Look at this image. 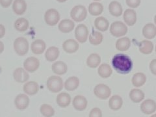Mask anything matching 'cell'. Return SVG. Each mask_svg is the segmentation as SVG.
Segmentation results:
<instances>
[{
  "label": "cell",
  "instance_id": "obj_19",
  "mask_svg": "<svg viewBox=\"0 0 156 117\" xmlns=\"http://www.w3.org/2000/svg\"><path fill=\"white\" fill-rule=\"evenodd\" d=\"M56 103L62 108H65L71 103V96L66 92H61L56 97Z\"/></svg>",
  "mask_w": 156,
  "mask_h": 117
},
{
  "label": "cell",
  "instance_id": "obj_20",
  "mask_svg": "<svg viewBox=\"0 0 156 117\" xmlns=\"http://www.w3.org/2000/svg\"><path fill=\"white\" fill-rule=\"evenodd\" d=\"M23 90L27 95L34 96L38 93L39 85L36 81H29L23 85Z\"/></svg>",
  "mask_w": 156,
  "mask_h": 117
},
{
  "label": "cell",
  "instance_id": "obj_33",
  "mask_svg": "<svg viewBox=\"0 0 156 117\" xmlns=\"http://www.w3.org/2000/svg\"><path fill=\"white\" fill-rule=\"evenodd\" d=\"M154 50V44L153 43L144 40L141 41L139 44V51L140 53L144 55H148L150 54Z\"/></svg>",
  "mask_w": 156,
  "mask_h": 117
},
{
  "label": "cell",
  "instance_id": "obj_35",
  "mask_svg": "<svg viewBox=\"0 0 156 117\" xmlns=\"http://www.w3.org/2000/svg\"><path fill=\"white\" fill-rule=\"evenodd\" d=\"M98 73L102 78H108L113 74V70L109 65L104 63L99 66Z\"/></svg>",
  "mask_w": 156,
  "mask_h": 117
},
{
  "label": "cell",
  "instance_id": "obj_39",
  "mask_svg": "<svg viewBox=\"0 0 156 117\" xmlns=\"http://www.w3.org/2000/svg\"><path fill=\"white\" fill-rule=\"evenodd\" d=\"M89 117H102V112L100 109L94 107L90 111Z\"/></svg>",
  "mask_w": 156,
  "mask_h": 117
},
{
  "label": "cell",
  "instance_id": "obj_22",
  "mask_svg": "<svg viewBox=\"0 0 156 117\" xmlns=\"http://www.w3.org/2000/svg\"><path fill=\"white\" fill-rule=\"evenodd\" d=\"M51 70L54 74L58 76H61L65 74L67 72L68 66L65 62L62 61H57L52 65Z\"/></svg>",
  "mask_w": 156,
  "mask_h": 117
},
{
  "label": "cell",
  "instance_id": "obj_34",
  "mask_svg": "<svg viewBox=\"0 0 156 117\" xmlns=\"http://www.w3.org/2000/svg\"><path fill=\"white\" fill-rule=\"evenodd\" d=\"M101 62V57L97 53H91L87 57V65L89 68H96L99 66Z\"/></svg>",
  "mask_w": 156,
  "mask_h": 117
},
{
  "label": "cell",
  "instance_id": "obj_28",
  "mask_svg": "<svg viewBox=\"0 0 156 117\" xmlns=\"http://www.w3.org/2000/svg\"><path fill=\"white\" fill-rule=\"evenodd\" d=\"M59 50L55 46H51L47 49L45 53L46 59L49 62L55 61L59 56Z\"/></svg>",
  "mask_w": 156,
  "mask_h": 117
},
{
  "label": "cell",
  "instance_id": "obj_26",
  "mask_svg": "<svg viewBox=\"0 0 156 117\" xmlns=\"http://www.w3.org/2000/svg\"><path fill=\"white\" fill-rule=\"evenodd\" d=\"M80 85L79 78L76 76H72L66 80L64 86L68 91H74L76 90Z\"/></svg>",
  "mask_w": 156,
  "mask_h": 117
},
{
  "label": "cell",
  "instance_id": "obj_11",
  "mask_svg": "<svg viewBox=\"0 0 156 117\" xmlns=\"http://www.w3.org/2000/svg\"><path fill=\"white\" fill-rule=\"evenodd\" d=\"M88 101L86 98L81 95H77L74 97L72 101V105L74 108L78 111H84L87 107Z\"/></svg>",
  "mask_w": 156,
  "mask_h": 117
},
{
  "label": "cell",
  "instance_id": "obj_36",
  "mask_svg": "<svg viewBox=\"0 0 156 117\" xmlns=\"http://www.w3.org/2000/svg\"><path fill=\"white\" fill-rule=\"evenodd\" d=\"M89 42L92 45L97 46L99 45L103 41L104 36L102 35L101 33L99 31H93L92 33H91L89 37Z\"/></svg>",
  "mask_w": 156,
  "mask_h": 117
},
{
  "label": "cell",
  "instance_id": "obj_18",
  "mask_svg": "<svg viewBox=\"0 0 156 117\" xmlns=\"http://www.w3.org/2000/svg\"><path fill=\"white\" fill-rule=\"evenodd\" d=\"M46 47V45L44 41L41 39H37L31 44V51L35 55H40L45 51Z\"/></svg>",
  "mask_w": 156,
  "mask_h": 117
},
{
  "label": "cell",
  "instance_id": "obj_21",
  "mask_svg": "<svg viewBox=\"0 0 156 117\" xmlns=\"http://www.w3.org/2000/svg\"><path fill=\"white\" fill-rule=\"evenodd\" d=\"M109 11L112 16L119 17L122 14L123 9L119 2L113 1L109 5Z\"/></svg>",
  "mask_w": 156,
  "mask_h": 117
},
{
  "label": "cell",
  "instance_id": "obj_7",
  "mask_svg": "<svg viewBox=\"0 0 156 117\" xmlns=\"http://www.w3.org/2000/svg\"><path fill=\"white\" fill-rule=\"evenodd\" d=\"M94 95L101 100L108 99L111 94V90L109 87L105 84H98L94 89Z\"/></svg>",
  "mask_w": 156,
  "mask_h": 117
},
{
  "label": "cell",
  "instance_id": "obj_40",
  "mask_svg": "<svg viewBox=\"0 0 156 117\" xmlns=\"http://www.w3.org/2000/svg\"><path fill=\"white\" fill-rule=\"evenodd\" d=\"M149 68L150 72H152V74L154 76H156V58L153 59L152 61L150 62Z\"/></svg>",
  "mask_w": 156,
  "mask_h": 117
},
{
  "label": "cell",
  "instance_id": "obj_42",
  "mask_svg": "<svg viewBox=\"0 0 156 117\" xmlns=\"http://www.w3.org/2000/svg\"><path fill=\"white\" fill-rule=\"evenodd\" d=\"M6 29L5 27L2 24L0 23V39L2 38L5 35Z\"/></svg>",
  "mask_w": 156,
  "mask_h": 117
},
{
  "label": "cell",
  "instance_id": "obj_47",
  "mask_svg": "<svg viewBox=\"0 0 156 117\" xmlns=\"http://www.w3.org/2000/svg\"><path fill=\"white\" fill-rule=\"evenodd\" d=\"M93 1H94V2H98V1H100V0H93Z\"/></svg>",
  "mask_w": 156,
  "mask_h": 117
},
{
  "label": "cell",
  "instance_id": "obj_5",
  "mask_svg": "<svg viewBox=\"0 0 156 117\" xmlns=\"http://www.w3.org/2000/svg\"><path fill=\"white\" fill-rule=\"evenodd\" d=\"M110 33L115 37H121L128 33V27L123 22L116 21L113 22L110 26Z\"/></svg>",
  "mask_w": 156,
  "mask_h": 117
},
{
  "label": "cell",
  "instance_id": "obj_41",
  "mask_svg": "<svg viewBox=\"0 0 156 117\" xmlns=\"http://www.w3.org/2000/svg\"><path fill=\"white\" fill-rule=\"evenodd\" d=\"M12 2L13 0H0V5L3 8H8L11 6Z\"/></svg>",
  "mask_w": 156,
  "mask_h": 117
},
{
  "label": "cell",
  "instance_id": "obj_27",
  "mask_svg": "<svg viewBox=\"0 0 156 117\" xmlns=\"http://www.w3.org/2000/svg\"><path fill=\"white\" fill-rule=\"evenodd\" d=\"M123 105V100L119 95H114L109 100V108L113 111L119 110Z\"/></svg>",
  "mask_w": 156,
  "mask_h": 117
},
{
  "label": "cell",
  "instance_id": "obj_23",
  "mask_svg": "<svg viewBox=\"0 0 156 117\" xmlns=\"http://www.w3.org/2000/svg\"><path fill=\"white\" fill-rule=\"evenodd\" d=\"M94 26L98 31L104 32L108 30L109 27V22L108 20L104 16H100L96 18L94 20Z\"/></svg>",
  "mask_w": 156,
  "mask_h": 117
},
{
  "label": "cell",
  "instance_id": "obj_14",
  "mask_svg": "<svg viewBox=\"0 0 156 117\" xmlns=\"http://www.w3.org/2000/svg\"><path fill=\"white\" fill-rule=\"evenodd\" d=\"M75 27V23L70 19H64L61 20L58 25V29L63 33H69Z\"/></svg>",
  "mask_w": 156,
  "mask_h": 117
},
{
  "label": "cell",
  "instance_id": "obj_10",
  "mask_svg": "<svg viewBox=\"0 0 156 117\" xmlns=\"http://www.w3.org/2000/svg\"><path fill=\"white\" fill-rule=\"evenodd\" d=\"M39 66H40V61L35 57H29L23 62L24 69L29 72L37 71L38 69Z\"/></svg>",
  "mask_w": 156,
  "mask_h": 117
},
{
  "label": "cell",
  "instance_id": "obj_17",
  "mask_svg": "<svg viewBox=\"0 0 156 117\" xmlns=\"http://www.w3.org/2000/svg\"><path fill=\"white\" fill-rule=\"evenodd\" d=\"M27 3L25 0H14L12 3V10L17 15H22L26 12Z\"/></svg>",
  "mask_w": 156,
  "mask_h": 117
},
{
  "label": "cell",
  "instance_id": "obj_12",
  "mask_svg": "<svg viewBox=\"0 0 156 117\" xmlns=\"http://www.w3.org/2000/svg\"><path fill=\"white\" fill-rule=\"evenodd\" d=\"M14 80L18 83H26L29 79V74L28 72L22 68H17L13 72Z\"/></svg>",
  "mask_w": 156,
  "mask_h": 117
},
{
  "label": "cell",
  "instance_id": "obj_1",
  "mask_svg": "<svg viewBox=\"0 0 156 117\" xmlns=\"http://www.w3.org/2000/svg\"><path fill=\"white\" fill-rule=\"evenodd\" d=\"M114 69L121 74H128L133 68V62L131 58L123 53H117L112 59Z\"/></svg>",
  "mask_w": 156,
  "mask_h": 117
},
{
  "label": "cell",
  "instance_id": "obj_29",
  "mask_svg": "<svg viewBox=\"0 0 156 117\" xmlns=\"http://www.w3.org/2000/svg\"><path fill=\"white\" fill-rule=\"evenodd\" d=\"M146 81V76L142 72H137L131 78V83L134 87H140L143 86Z\"/></svg>",
  "mask_w": 156,
  "mask_h": 117
},
{
  "label": "cell",
  "instance_id": "obj_37",
  "mask_svg": "<svg viewBox=\"0 0 156 117\" xmlns=\"http://www.w3.org/2000/svg\"><path fill=\"white\" fill-rule=\"evenodd\" d=\"M40 112L44 117H52L55 115V110L53 107L49 104H42L40 107Z\"/></svg>",
  "mask_w": 156,
  "mask_h": 117
},
{
  "label": "cell",
  "instance_id": "obj_3",
  "mask_svg": "<svg viewBox=\"0 0 156 117\" xmlns=\"http://www.w3.org/2000/svg\"><path fill=\"white\" fill-rule=\"evenodd\" d=\"M14 50L20 56L26 55L29 51L28 41L24 37H18L14 42Z\"/></svg>",
  "mask_w": 156,
  "mask_h": 117
},
{
  "label": "cell",
  "instance_id": "obj_44",
  "mask_svg": "<svg viewBox=\"0 0 156 117\" xmlns=\"http://www.w3.org/2000/svg\"><path fill=\"white\" fill-rule=\"evenodd\" d=\"M56 1L58 3H65L67 1V0H56Z\"/></svg>",
  "mask_w": 156,
  "mask_h": 117
},
{
  "label": "cell",
  "instance_id": "obj_16",
  "mask_svg": "<svg viewBox=\"0 0 156 117\" xmlns=\"http://www.w3.org/2000/svg\"><path fill=\"white\" fill-rule=\"evenodd\" d=\"M62 48L68 53H74L79 50V44L74 39H68L62 44Z\"/></svg>",
  "mask_w": 156,
  "mask_h": 117
},
{
  "label": "cell",
  "instance_id": "obj_8",
  "mask_svg": "<svg viewBox=\"0 0 156 117\" xmlns=\"http://www.w3.org/2000/svg\"><path fill=\"white\" fill-rule=\"evenodd\" d=\"M89 37V29L84 24H79L75 29V37L80 43L87 42Z\"/></svg>",
  "mask_w": 156,
  "mask_h": 117
},
{
  "label": "cell",
  "instance_id": "obj_2",
  "mask_svg": "<svg viewBox=\"0 0 156 117\" xmlns=\"http://www.w3.org/2000/svg\"><path fill=\"white\" fill-rule=\"evenodd\" d=\"M46 86L48 89L53 93H57L61 92L63 87L64 83L62 78L58 76H51L47 80Z\"/></svg>",
  "mask_w": 156,
  "mask_h": 117
},
{
  "label": "cell",
  "instance_id": "obj_45",
  "mask_svg": "<svg viewBox=\"0 0 156 117\" xmlns=\"http://www.w3.org/2000/svg\"><path fill=\"white\" fill-rule=\"evenodd\" d=\"M154 23H155V24L156 25V14H155V16H154Z\"/></svg>",
  "mask_w": 156,
  "mask_h": 117
},
{
  "label": "cell",
  "instance_id": "obj_15",
  "mask_svg": "<svg viewBox=\"0 0 156 117\" xmlns=\"http://www.w3.org/2000/svg\"><path fill=\"white\" fill-rule=\"evenodd\" d=\"M125 23L129 26H133L136 22V13L133 9H126L123 14Z\"/></svg>",
  "mask_w": 156,
  "mask_h": 117
},
{
  "label": "cell",
  "instance_id": "obj_48",
  "mask_svg": "<svg viewBox=\"0 0 156 117\" xmlns=\"http://www.w3.org/2000/svg\"><path fill=\"white\" fill-rule=\"evenodd\" d=\"M155 53H156V45H155Z\"/></svg>",
  "mask_w": 156,
  "mask_h": 117
},
{
  "label": "cell",
  "instance_id": "obj_6",
  "mask_svg": "<svg viewBox=\"0 0 156 117\" xmlns=\"http://www.w3.org/2000/svg\"><path fill=\"white\" fill-rule=\"evenodd\" d=\"M60 14L57 10L55 9H50L45 12L44 20L47 25L54 26L60 20Z\"/></svg>",
  "mask_w": 156,
  "mask_h": 117
},
{
  "label": "cell",
  "instance_id": "obj_9",
  "mask_svg": "<svg viewBox=\"0 0 156 117\" xmlns=\"http://www.w3.org/2000/svg\"><path fill=\"white\" fill-rule=\"evenodd\" d=\"M29 103H30V100L26 94H20L17 95L14 100L16 108L20 111L26 109L29 105Z\"/></svg>",
  "mask_w": 156,
  "mask_h": 117
},
{
  "label": "cell",
  "instance_id": "obj_13",
  "mask_svg": "<svg viewBox=\"0 0 156 117\" xmlns=\"http://www.w3.org/2000/svg\"><path fill=\"white\" fill-rule=\"evenodd\" d=\"M140 110L146 115H151L156 111V103L153 100H144L140 105Z\"/></svg>",
  "mask_w": 156,
  "mask_h": 117
},
{
  "label": "cell",
  "instance_id": "obj_4",
  "mask_svg": "<svg viewBox=\"0 0 156 117\" xmlns=\"http://www.w3.org/2000/svg\"><path fill=\"white\" fill-rule=\"evenodd\" d=\"M87 16V10L83 5H76L73 7L70 12V17L73 21L81 22Z\"/></svg>",
  "mask_w": 156,
  "mask_h": 117
},
{
  "label": "cell",
  "instance_id": "obj_24",
  "mask_svg": "<svg viewBox=\"0 0 156 117\" xmlns=\"http://www.w3.org/2000/svg\"><path fill=\"white\" fill-rule=\"evenodd\" d=\"M143 35L147 39H153L156 36V26L154 23H147L143 28Z\"/></svg>",
  "mask_w": 156,
  "mask_h": 117
},
{
  "label": "cell",
  "instance_id": "obj_25",
  "mask_svg": "<svg viewBox=\"0 0 156 117\" xmlns=\"http://www.w3.org/2000/svg\"><path fill=\"white\" fill-rule=\"evenodd\" d=\"M117 50L120 51H125L129 50L131 46V41L128 37L120 38L116 42L115 44Z\"/></svg>",
  "mask_w": 156,
  "mask_h": 117
},
{
  "label": "cell",
  "instance_id": "obj_32",
  "mask_svg": "<svg viewBox=\"0 0 156 117\" xmlns=\"http://www.w3.org/2000/svg\"><path fill=\"white\" fill-rule=\"evenodd\" d=\"M129 98L134 103H140L144 98V93L139 89H133L129 92Z\"/></svg>",
  "mask_w": 156,
  "mask_h": 117
},
{
  "label": "cell",
  "instance_id": "obj_43",
  "mask_svg": "<svg viewBox=\"0 0 156 117\" xmlns=\"http://www.w3.org/2000/svg\"><path fill=\"white\" fill-rule=\"evenodd\" d=\"M3 51H4V44L3 42L0 41V54L2 53Z\"/></svg>",
  "mask_w": 156,
  "mask_h": 117
},
{
  "label": "cell",
  "instance_id": "obj_30",
  "mask_svg": "<svg viewBox=\"0 0 156 117\" xmlns=\"http://www.w3.org/2000/svg\"><path fill=\"white\" fill-rule=\"evenodd\" d=\"M29 26V21L26 18H19L14 22V27L16 31L19 32L26 31Z\"/></svg>",
  "mask_w": 156,
  "mask_h": 117
},
{
  "label": "cell",
  "instance_id": "obj_38",
  "mask_svg": "<svg viewBox=\"0 0 156 117\" xmlns=\"http://www.w3.org/2000/svg\"><path fill=\"white\" fill-rule=\"evenodd\" d=\"M126 5L130 8H137L141 3V0H126Z\"/></svg>",
  "mask_w": 156,
  "mask_h": 117
},
{
  "label": "cell",
  "instance_id": "obj_31",
  "mask_svg": "<svg viewBox=\"0 0 156 117\" xmlns=\"http://www.w3.org/2000/svg\"><path fill=\"white\" fill-rule=\"evenodd\" d=\"M104 11V6L101 3L92 2L89 6V12L92 16H98Z\"/></svg>",
  "mask_w": 156,
  "mask_h": 117
},
{
  "label": "cell",
  "instance_id": "obj_46",
  "mask_svg": "<svg viewBox=\"0 0 156 117\" xmlns=\"http://www.w3.org/2000/svg\"><path fill=\"white\" fill-rule=\"evenodd\" d=\"M150 117H156V114H154V115H153L152 116H151Z\"/></svg>",
  "mask_w": 156,
  "mask_h": 117
}]
</instances>
